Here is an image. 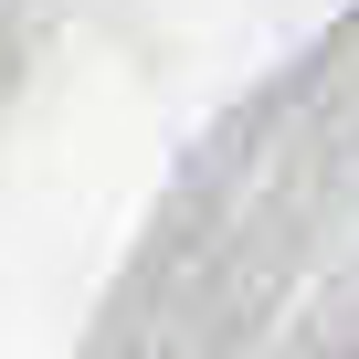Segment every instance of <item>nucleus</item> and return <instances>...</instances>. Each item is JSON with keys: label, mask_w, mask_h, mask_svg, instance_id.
<instances>
[]
</instances>
